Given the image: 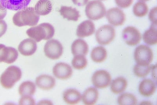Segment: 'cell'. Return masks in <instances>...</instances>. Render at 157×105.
Returning <instances> with one entry per match:
<instances>
[{
    "instance_id": "6da1fadb",
    "label": "cell",
    "mask_w": 157,
    "mask_h": 105,
    "mask_svg": "<svg viewBox=\"0 0 157 105\" xmlns=\"http://www.w3.org/2000/svg\"><path fill=\"white\" fill-rule=\"evenodd\" d=\"M40 17L35 12L34 8L27 7L17 12L13 18L14 24L19 27L34 26L38 23Z\"/></svg>"
},
{
    "instance_id": "7a4b0ae2",
    "label": "cell",
    "mask_w": 157,
    "mask_h": 105,
    "mask_svg": "<svg viewBox=\"0 0 157 105\" xmlns=\"http://www.w3.org/2000/svg\"><path fill=\"white\" fill-rule=\"evenodd\" d=\"M29 37L37 42L42 40H48L54 36L55 29L54 26L49 23H43L30 28L26 32Z\"/></svg>"
},
{
    "instance_id": "3957f363",
    "label": "cell",
    "mask_w": 157,
    "mask_h": 105,
    "mask_svg": "<svg viewBox=\"0 0 157 105\" xmlns=\"http://www.w3.org/2000/svg\"><path fill=\"white\" fill-rule=\"evenodd\" d=\"M21 76L22 72L20 68L15 66H11L1 75L0 83L5 89H11L21 79Z\"/></svg>"
},
{
    "instance_id": "277c9868",
    "label": "cell",
    "mask_w": 157,
    "mask_h": 105,
    "mask_svg": "<svg viewBox=\"0 0 157 105\" xmlns=\"http://www.w3.org/2000/svg\"><path fill=\"white\" fill-rule=\"evenodd\" d=\"M85 13L88 19L96 21L103 18L105 15L106 10L103 2L99 0H93L88 3Z\"/></svg>"
},
{
    "instance_id": "5b68a950",
    "label": "cell",
    "mask_w": 157,
    "mask_h": 105,
    "mask_svg": "<svg viewBox=\"0 0 157 105\" xmlns=\"http://www.w3.org/2000/svg\"><path fill=\"white\" fill-rule=\"evenodd\" d=\"M115 35V30L114 28L110 25H103L97 31L96 40L101 45H106L113 41Z\"/></svg>"
},
{
    "instance_id": "8992f818",
    "label": "cell",
    "mask_w": 157,
    "mask_h": 105,
    "mask_svg": "<svg viewBox=\"0 0 157 105\" xmlns=\"http://www.w3.org/2000/svg\"><path fill=\"white\" fill-rule=\"evenodd\" d=\"M134 56L137 64L148 65H150L153 59V53L149 47L141 45L136 49Z\"/></svg>"
},
{
    "instance_id": "52a82bcc",
    "label": "cell",
    "mask_w": 157,
    "mask_h": 105,
    "mask_svg": "<svg viewBox=\"0 0 157 105\" xmlns=\"http://www.w3.org/2000/svg\"><path fill=\"white\" fill-rule=\"evenodd\" d=\"M44 50V54L48 58L52 60H57L62 55L63 47L59 41L53 39L46 43Z\"/></svg>"
},
{
    "instance_id": "ba28073f",
    "label": "cell",
    "mask_w": 157,
    "mask_h": 105,
    "mask_svg": "<svg viewBox=\"0 0 157 105\" xmlns=\"http://www.w3.org/2000/svg\"><path fill=\"white\" fill-rule=\"evenodd\" d=\"M94 86L99 89H105L110 85L111 76L109 72L104 70H98L94 73L92 78Z\"/></svg>"
},
{
    "instance_id": "9c48e42d",
    "label": "cell",
    "mask_w": 157,
    "mask_h": 105,
    "mask_svg": "<svg viewBox=\"0 0 157 105\" xmlns=\"http://www.w3.org/2000/svg\"><path fill=\"white\" fill-rule=\"evenodd\" d=\"M122 37L127 45L134 46L140 43L142 36L139 30L136 28L129 26L123 30Z\"/></svg>"
},
{
    "instance_id": "30bf717a",
    "label": "cell",
    "mask_w": 157,
    "mask_h": 105,
    "mask_svg": "<svg viewBox=\"0 0 157 105\" xmlns=\"http://www.w3.org/2000/svg\"><path fill=\"white\" fill-rule=\"evenodd\" d=\"M106 18L109 23L115 26H121L126 20L124 12L117 7L109 10L106 12Z\"/></svg>"
},
{
    "instance_id": "8fae6325",
    "label": "cell",
    "mask_w": 157,
    "mask_h": 105,
    "mask_svg": "<svg viewBox=\"0 0 157 105\" xmlns=\"http://www.w3.org/2000/svg\"><path fill=\"white\" fill-rule=\"evenodd\" d=\"M18 57V52L16 49L0 44V63L12 64L16 61Z\"/></svg>"
},
{
    "instance_id": "7c38bea8",
    "label": "cell",
    "mask_w": 157,
    "mask_h": 105,
    "mask_svg": "<svg viewBox=\"0 0 157 105\" xmlns=\"http://www.w3.org/2000/svg\"><path fill=\"white\" fill-rule=\"evenodd\" d=\"M54 75L58 79L66 80L72 75V68L70 65L64 63H57L53 68Z\"/></svg>"
},
{
    "instance_id": "4fadbf2b",
    "label": "cell",
    "mask_w": 157,
    "mask_h": 105,
    "mask_svg": "<svg viewBox=\"0 0 157 105\" xmlns=\"http://www.w3.org/2000/svg\"><path fill=\"white\" fill-rule=\"evenodd\" d=\"M36 41L33 39L27 38L21 42L18 47L21 54L25 56H30L34 54L37 50Z\"/></svg>"
},
{
    "instance_id": "5bb4252c",
    "label": "cell",
    "mask_w": 157,
    "mask_h": 105,
    "mask_svg": "<svg viewBox=\"0 0 157 105\" xmlns=\"http://www.w3.org/2000/svg\"><path fill=\"white\" fill-rule=\"evenodd\" d=\"M96 31L94 24L90 20H86L80 24L77 28V36L83 38L88 37L94 34Z\"/></svg>"
},
{
    "instance_id": "9a60e30c",
    "label": "cell",
    "mask_w": 157,
    "mask_h": 105,
    "mask_svg": "<svg viewBox=\"0 0 157 105\" xmlns=\"http://www.w3.org/2000/svg\"><path fill=\"white\" fill-rule=\"evenodd\" d=\"M32 0H0V3L10 10L18 11L27 7Z\"/></svg>"
},
{
    "instance_id": "2e32d148",
    "label": "cell",
    "mask_w": 157,
    "mask_h": 105,
    "mask_svg": "<svg viewBox=\"0 0 157 105\" xmlns=\"http://www.w3.org/2000/svg\"><path fill=\"white\" fill-rule=\"evenodd\" d=\"M156 90V86L154 81L150 79H145L140 84L139 91L144 97H149L153 95Z\"/></svg>"
},
{
    "instance_id": "e0dca14e",
    "label": "cell",
    "mask_w": 157,
    "mask_h": 105,
    "mask_svg": "<svg viewBox=\"0 0 157 105\" xmlns=\"http://www.w3.org/2000/svg\"><path fill=\"white\" fill-rule=\"evenodd\" d=\"M36 82L38 87L44 90H50L56 85L55 79L52 76L47 75H42L37 77Z\"/></svg>"
},
{
    "instance_id": "ac0fdd59",
    "label": "cell",
    "mask_w": 157,
    "mask_h": 105,
    "mask_svg": "<svg viewBox=\"0 0 157 105\" xmlns=\"http://www.w3.org/2000/svg\"><path fill=\"white\" fill-rule=\"evenodd\" d=\"M71 50L74 56H86L89 51V47L85 41L78 39L73 43L71 46Z\"/></svg>"
},
{
    "instance_id": "d6986e66",
    "label": "cell",
    "mask_w": 157,
    "mask_h": 105,
    "mask_svg": "<svg viewBox=\"0 0 157 105\" xmlns=\"http://www.w3.org/2000/svg\"><path fill=\"white\" fill-rule=\"evenodd\" d=\"M63 99L67 104L75 105L80 102L82 99L81 93L76 89H67L63 93Z\"/></svg>"
},
{
    "instance_id": "ffe728a7",
    "label": "cell",
    "mask_w": 157,
    "mask_h": 105,
    "mask_svg": "<svg viewBox=\"0 0 157 105\" xmlns=\"http://www.w3.org/2000/svg\"><path fill=\"white\" fill-rule=\"evenodd\" d=\"M99 95V92L96 88L93 87L88 88L82 95V102L85 105H94L97 102Z\"/></svg>"
},
{
    "instance_id": "44dd1931",
    "label": "cell",
    "mask_w": 157,
    "mask_h": 105,
    "mask_svg": "<svg viewBox=\"0 0 157 105\" xmlns=\"http://www.w3.org/2000/svg\"><path fill=\"white\" fill-rule=\"evenodd\" d=\"M59 12L63 18L68 21H77L80 17L79 11L71 7L61 6Z\"/></svg>"
},
{
    "instance_id": "7402d4cb",
    "label": "cell",
    "mask_w": 157,
    "mask_h": 105,
    "mask_svg": "<svg viewBox=\"0 0 157 105\" xmlns=\"http://www.w3.org/2000/svg\"><path fill=\"white\" fill-rule=\"evenodd\" d=\"M157 25L152 24L151 27L143 34L144 42L149 45H155L157 43Z\"/></svg>"
},
{
    "instance_id": "603a6c76",
    "label": "cell",
    "mask_w": 157,
    "mask_h": 105,
    "mask_svg": "<svg viewBox=\"0 0 157 105\" xmlns=\"http://www.w3.org/2000/svg\"><path fill=\"white\" fill-rule=\"evenodd\" d=\"M36 13L40 15L48 14L52 10V5L50 0H39L35 6Z\"/></svg>"
},
{
    "instance_id": "cb8c5ba5",
    "label": "cell",
    "mask_w": 157,
    "mask_h": 105,
    "mask_svg": "<svg viewBox=\"0 0 157 105\" xmlns=\"http://www.w3.org/2000/svg\"><path fill=\"white\" fill-rule=\"evenodd\" d=\"M127 86V82L125 78L118 77L112 81L111 84L110 90L115 94L121 93L125 90Z\"/></svg>"
},
{
    "instance_id": "d4e9b609",
    "label": "cell",
    "mask_w": 157,
    "mask_h": 105,
    "mask_svg": "<svg viewBox=\"0 0 157 105\" xmlns=\"http://www.w3.org/2000/svg\"><path fill=\"white\" fill-rule=\"evenodd\" d=\"M107 50L102 46L94 48L91 52V58L94 62H103L107 58Z\"/></svg>"
},
{
    "instance_id": "484cf974",
    "label": "cell",
    "mask_w": 157,
    "mask_h": 105,
    "mask_svg": "<svg viewBox=\"0 0 157 105\" xmlns=\"http://www.w3.org/2000/svg\"><path fill=\"white\" fill-rule=\"evenodd\" d=\"M36 91V86L34 83L31 81L23 82L20 85L19 93L21 96H31Z\"/></svg>"
},
{
    "instance_id": "4316f807",
    "label": "cell",
    "mask_w": 157,
    "mask_h": 105,
    "mask_svg": "<svg viewBox=\"0 0 157 105\" xmlns=\"http://www.w3.org/2000/svg\"><path fill=\"white\" fill-rule=\"evenodd\" d=\"M117 102L120 105H135L137 103V99L132 94L126 93L119 96Z\"/></svg>"
},
{
    "instance_id": "83f0119b",
    "label": "cell",
    "mask_w": 157,
    "mask_h": 105,
    "mask_svg": "<svg viewBox=\"0 0 157 105\" xmlns=\"http://www.w3.org/2000/svg\"><path fill=\"white\" fill-rule=\"evenodd\" d=\"M148 11V6L144 2H137L133 7V13L137 17L141 18L145 16Z\"/></svg>"
},
{
    "instance_id": "f1b7e54d",
    "label": "cell",
    "mask_w": 157,
    "mask_h": 105,
    "mask_svg": "<svg viewBox=\"0 0 157 105\" xmlns=\"http://www.w3.org/2000/svg\"><path fill=\"white\" fill-rule=\"evenodd\" d=\"M151 66L136 64L134 66L133 71L134 75L139 78H144L149 74L151 71Z\"/></svg>"
},
{
    "instance_id": "f546056e",
    "label": "cell",
    "mask_w": 157,
    "mask_h": 105,
    "mask_svg": "<svg viewBox=\"0 0 157 105\" xmlns=\"http://www.w3.org/2000/svg\"><path fill=\"white\" fill-rule=\"evenodd\" d=\"M71 64L73 67L75 69L82 70L86 68L88 61L85 56L78 55L75 56Z\"/></svg>"
},
{
    "instance_id": "4dcf8cb0",
    "label": "cell",
    "mask_w": 157,
    "mask_h": 105,
    "mask_svg": "<svg viewBox=\"0 0 157 105\" xmlns=\"http://www.w3.org/2000/svg\"><path fill=\"white\" fill-rule=\"evenodd\" d=\"M19 105H35L34 99L31 96H22L19 102Z\"/></svg>"
},
{
    "instance_id": "1f68e13d",
    "label": "cell",
    "mask_w": 157,
    "mask_h": 105,
    "mask_svg": "<svg viewBox=\"0 0 157 105\" xmlns=\"http://www.w3.org/2000/svg\"><path fill=\"white\" fill-rule=\"evenodd\" d=\"M133 0H115L116 5L120 8H126L129 7L132 4Z\"/></svg>"
},
{
    "instance_id": "d6a6232c",
    "label": "cell",
    "mask_w": 157,
    "mask_h": 105,
    "mask_svg": "<svg viewBox=\"0 0 157 105\" xmlns=\"http://www.w3.org/2000/svg\"><path fill=\"white\" fill-rule=\"evenodd\" d=\"M150 20L152 22V24L157 25V7L152 8L150 11L149 15Z\"/></svg>"
},
{
    "instance_id": "836d02e7",
    "label": "cell",
    "mask_w": 157,
    "mask_h": 105,
    "mask_svg": "<svg viewBox=\"0 0 157 105\" xmlns=\"http://www.w3.org/2000/svg\"><path fill=\"white\" fill-rule=\"evenodd\" d=\"M7 25L5 21L0 20V37L5 34L7 30Z\"/></svg>"
},
{
    "instance_id": "e575fe53",
    "label": "cell",
    "mask_w": 157,
    "mask_h": 105,
    "mask_svg": "<svg viewBox=\"0 0 157 105\" xmlns=\"http://www.w3.org/2000/svg\"><path fill=\"white\" fill-rule=\"evenodd\" d=\"M6 8L4 7L0 3V20H2L5 17L7 14Z\"/></svg>"
},
{
    "instance_id": "d590c367",
    "label": "cell",
    "mask_w": 157,
    "mask_h": 105,
    "mask_svg": "<svg viewBox=\"0 0 157 105\" xmlns=\"http://www.w3.org/2000/svg\"><path fill=\"white\" fill-rule=\"evenodd\" d=\"M89 0H72L73 2L78 6H83L87 3Z\"/></svg>"
},
{
    "instance_id": "8d00e7d4",
    "label": "cell",
    "mask_w": 157,
    "mask_h": 105,
    "mask_svg": "<svg viewBox=\"0 0 157 105\" xmlns=\"http://www.w3.org/2000/svg\"><path fill=\"white\" fill-rule=\"evenodd\" d=\"M139 1H149V0H139Z\"/></svg>"
},
{
    "instance_id": "74e56055",
    "label": "cell",
    "mask_w": 157,
    "mask_h": 105,
    "mask_svg": "<svg viewBox=\"0 0 157 105\" xmlns=\"http://www.w3.org/2000/svg\"><path fill=\"white\" fill-rule=\"evenodd\" d=\"M101 1H105V0H101Z\"/></svg>"
}]
</instances>
